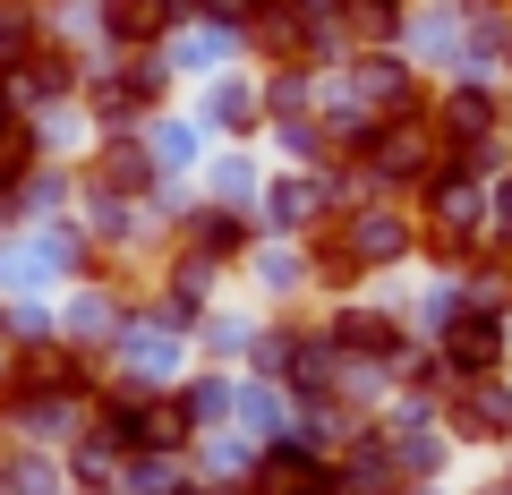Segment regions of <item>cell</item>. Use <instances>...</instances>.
<instances>
[{
    "mask_svg": "<svg viewBox=\"0 0 512 495\" xmlns=\"http://www.w3.org/2000/svg\"><path fill=\"white\" fill-rule=\"evenodd\" d=\"M248 495H342V461L308 453V444H274V453L256 461Z\"/></svg>",
    "mask_w": 512,
    "mask_h": 495,
    "instance_id": "obj_2",
    "label": "cell"
},
{
    "mask_svg": "<svg viewBox=\"0 0 512 495\" xmlns=\"http://www.w3.org/2000/svg\"><path fill=\"white\" fill-rule=\"evenodd\" d=\"M103 188H146V154H137V146H111L103 154Z\"/></svg>",
    "mask_w": 512,
    "mask_h": 495,
    "instance_id": "obj_8",
    "label": "cell"
},
{
    "mask_svg": "<svg viewBox=\"0 0 512 495\" xmlns=\"http://www.w3.org/2000/svg\"><path fill=\"white\" fill-rule=\"evenodd\" d=\"M171 9H180V0H111V35H120V43H146V35H163V26H171Z\"/></svg>",
    "mask_w": 512,
    "mask_h": 495,
    "instance_id": "obj_6",
    "label": "cell"
},
{
    "mask_svg": "<svg viewBox=\"0 0 512 495\" xmlns=\"http://www.w3.org/2000/svg\"><path fill=\"white\" fill-rule=\"evenodd\" d=\"M325 342L350 350V359H402L410 333H402V316H384V308H342V316L325 325Z\"/></svg>",
    "mask_w": 512,
    "mask_h": 495,
    "instance_id": "obj_4",
    "label": "cell"
},
{
    "mask_svg": "<svg viewBox=\"0 0 512 495\" xmlns=\"http://www.w3.org/2000/svg\"><path fill=\"white\" fill-rule=\"evenodd\" d=\"M419 495H427V487H419Z\"/></svg>",
    "mask_w": 512,
    "mask_h": 495,
    "instance_id": "obj_11",
    "label": "cell"
},
{
    "mask_svg": "<svg viewBox=\"0 0 512 495\" xmlns=\"http://www.w3.org/2000/svg\"><path fill=\"white\" fill-rule=\"evenodd\" d=\"M444 419H453V436H470V444H512V385H461L453 402H444Z\"/></svg>",
    "mask_w": 512,
    "mask_h": 495,
    "instance_id": "obj_3",
    "label": "cell"
},
{
    "mask_svg": "<svg viewBox=\"0 0 512 495\" xmlns=\"http://www.w3.org/2000/svg\"><path fill=\"white\" fill-rule=\"evenodd\" d=\"M214 120H222V129H248V120H256V103H248L239 86H222V94H214Z\"/></svg>",
    "mask_w": 512,
    "mask_h": 495,
    "instance_id": "obj_10",
    "label": "cell"
},
{
    "mask_svg": "<svg viewBox=\"0 0 512 495\" xmlns=\"http://www.w3.org/2000/svg\"><path fill=\"white\" fill-rule=\"evenodd\" d=\"M18 171H26V129L0 120V180H18Z\"/></svg>",
    "mask_w": 512,
    "mask_h": 495,
    "instance_id": "obj_9",
    "label": "cell"
},
{
    "mask_svg": "<svg viewBox=\"0 0 512 495\" xmlns=\"http://www.w3.org/2000/svg\"><path fill=\"white\" fill-rule=\"evenodd\" d=\"M239 239H248V222H239V214H205V222H188V248H197V257H239Z\"/></svg>",
    "mask_w": 512,
    "mask_h": 495,
    "instance_id": "obj_7",
    "label": "cell"
},
{
    "mask_svg": "<svg viewBox=\"0 0 512 495\" xmlns=\"http://www.w3.org/2000/svg\"><path fill=\"white\" fill-rule=\"evenodd\" d=\"M342 239H350V257H359V265H393V257H410V222L393 214V205H367V214H350Z\"/></svg>",
    "mask_w": 512,
    "mask_h": 495,
    "instance_id": "obj_5",
    "label": "cell"
},
{
    "mask_svg": "<svg viewBox=\"0 0 512 495\" xmlns=\"http://www.w3.org/2000/svg\"><path fill=\"white\" fill-rule=\"evenodd\" d=\"M444 367H453V385H478L487 367H504V316L461 308L453 325H444Z\"/></svg>",
    "mask_w": 512,
    "mask_h": 495,
    "instance_id": "obj_1",
    "label": "cell"
}]
</instances>
